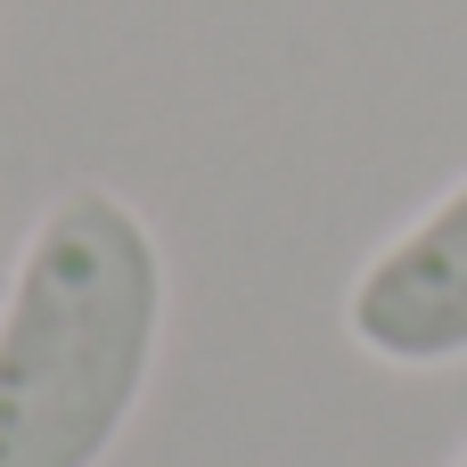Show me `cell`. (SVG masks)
<instances>
[{
  "mask_svg": "<svg viewBox=\"0 0 467 467\" xmlns=\"http://www.w3.org/2000/svg\"><path fill=\"white\" fill-rule=\"evenodd\" d=\"M172 271L123 189H57L0 287V467H107L148 402Z\"/></svg>",
  "mask_w": 467,
  "mask_h": 467,
  "instance_id": "obj_1",
  "label": "cell"
},
{
  "mask_svg": "<svg viewBox=\"0 0 467 467\" xmlns=\"http://www.w3.org/2000/svg\"><path fill=\"white\" fill-rule=\"evenodd\" d=\"M345 337L386 369L467 361V172L345 279Z\"/></svg>",
  "mask_w": 467,
  "mask_h": 467,
  "instance_id": "obj_2",
  "label": "cell"
},
{
  "mask_svg": "<svg viewBox=\"0 0 467 467\" xmlns=\"http://www.w3.org/2000/svg\"><path fill=\"white\" fill-rule=\"evenodd\" d=\"M451 467H467V443H460V460H451Z\"/></svg>",
  "mask_w": 467,
  "mask_h": 467,
  "instance_id": "obj_3",
  "label": "cell"
}]
</instances>
